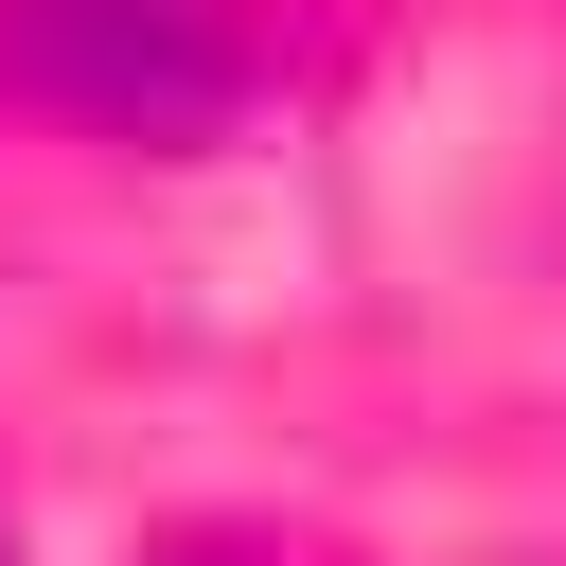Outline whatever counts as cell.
Returning <instances> with one entry per match:
<instances>
[{"label": "cell", "mask_w": 566, "mask_h": 566, "mask_svg": "<svg viewBox=\"0 0 566 566\" xmlns=\"http://www.w3.org/2000/svg\"><path fill=\"white\" fill-rule=\"evenodd\" d=\"M0 71L142 159H212L283 106V0H0Z\"/></svg>", "instance_id": "6da1fadb"}, {"label": "cell", "mask_w": 566, "mask_h": 566, "mask_svg": "<svg viewBox=\"0 0 566 566\" xmlns=\"http://www.w3.org/2000/svg\"><path fill=\"white\" fill-rule=\"evenodd\" d=\"M142 566H301V548H283V531H159Z\"/></svg>", "instance_id": "7a4b0ae2"}, {"label": "cell", "mask_w": 566, "mask_h": 566, "mask_svg": "<svg viewBox=\"0 0 566 566\" xmlns=\"http://www.w3.org/2000/svg\"><path fill=\"white\" fill-rule=\"evenodd\" d=\"M0 566H18V531H0Z\"/></svg>", "instance_id": "3957f363"}]
</instances>
